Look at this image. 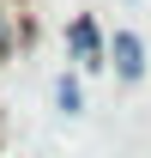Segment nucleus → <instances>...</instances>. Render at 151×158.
<instances>
[{"label":"nucleus","instance_id":"nucleus-1","mask_svg":"<svg viewBox=\"0 0 151 158\" xmlns=\"http://www.w3.org/2000/svg\"><path fill=\"white\" fill-rule=\"evenodd\" d=\"M67 61H73V73H103L109 67V37H103V24L91 12L67 19Z\"/></svg>","mask_w":151,"mask_h":158},{"label":"nucleus","instance_id":"nucleus-2","mask_svg":"<svg viewBox=\"0 0 151 158\" xmlns=\"http://www.w3.org/2000/svg\"><path fill=\"white\" fill-rule=\"evenodd\" d=\"M109 67H115L121 85H139V79H145V43L133 37V31H115L109 37Z\"/></svg>","mask_w":151,"mask_h":158},{"label":"nucleus","instance_id":"nucleus-3","mask_svg":"<svg viewBox=\"0 0 151 158\" xmlns=\"http://www.w3.org/2000/svg\"><path fill=\"white\" fill-rule=\"evenodd\" d=\"M55 103L67 110V116H85V85H79V73H60L55 79Z\"/></svg>","mask_w":151,"mask_h":158}]
</instances>
